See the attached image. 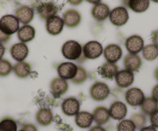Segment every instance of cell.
Returning <instances> with one entry per match:
<instances>
[{
	"label": "cell",
	"instance_id": "obj_6",
	"mask_svg": "<svg viewBox=\"0 0 158 131\" xmlns=\"http://www.w3.org/2000/svg\"><path fill=\"white\" fill-rule=\"evenodd\" d=\"M103 57L106 62L114 63L118 62L123 55V50L120 45L117 44H110L103 49Z\"/></svg>",
	"mask_w": 158,
	"mask_h": 131
},
{
	"label": "cell",
	"instance_id": "obj_10",
	"mask_svg": "<svg viewBox=\"0 0 158 131\" xmlns=\"http://www.w3.org/2000/svg\"><path fill=\"white\" fill-rule=\"evenodd\" d=\"M58 7L56 5L52 2H45L37 6V13L39 16L43 20H47L48 18L55 16L58 13Z\"/></svg>",
	"mask_w": 158,
	"mask_h": 131
},
{
	"label": "cell",
	"instance_id": "obj_32",
	"mask_svg": "<svg viewBox=\"0 0 158 131\" xmlns=\"http://www.w3.org/2000/svg\"><path fill=\"white\" fill-rule=\"evenodd\" d=\"M13 71L12 63L7 59H0V77H7Z\"/></svg>",
	"mask_w": 158,
	"mask_h": 131
},
{
	"label": "cell",
	"instance_id": "obj_36",
	"mask_svg": "<svg viewBox=\"0 0 158 131\" xmlns=\"http://www.w3.org/2000/svg\"><path fill=\"white\" fill-rule=\"evenodd\" d=\"M21 130L24 131H38V128L33 124H25L22 126Z\"/></svg>",
	"mask_w": 158,
	"mask_h": 131
},
{
	"label": "cell",
	"instance_id": "obj_25",
	"mask_svg": "<svg viewBox=\"0 0 158 131\" xmlns=\"http://www.w3.org/2000/svg\"><path fill=\"white\" fill-rule=\"evenodd\" d=\"M94 118L92 114L88 111H80L75 116V123L77 127L81 129H86L91 127Z\"/></svg>",
	"mask_w": 158,
	"mask_h": 131
},
{
	"label": "cell",
	"instance_id": "obj_3",
	"mask_svg": "<svg viewBox=\"0 0 158 131\" xmlns=\"http://www.w3.org/2000/svg\"><path fill=\"white\" fill-rule=\"evenodd\" d=\"M19 29V21L13 15H5L0 18V30L9 35H13Z\"/></svg>",
	"mask_w": 158,
	"mask_h": 131
},
{
	"label": "cell",
	"instance_id": "obj_39",
	"mask_svg": "<svg viewBox=\"0 0 158 131\" xmlns=\"http://www.w3.org/2000/svg\"><path fill=\"white\" fill-rule=\"evenodd\" d=\"M151 94H152V98H154L157 102H158V84H156V85L153 87Z\"/></svg>",
	"mask_w": 158,
	"mask_h": 131
},
{
	"label": "cell",
	"instance_id": "obj_24",
	"mask_svg": "<svg viewBox=\"0 0 158 131\" xmlns=\"http://www.w3.org/2000/svg\"><path fill=\"white\" fill-rule=\"evenodd\" d=\"M17 37L21 42H29L35 38V29H34L33 26L24 25L19 29L17 32Z\"/></svg>",
	"mask_w": 158,
	"mask_h": 131
},
{
	"label": "cell",
	"instance_id": "obj_34",
	"mask_svg": "<svg viewBox=\"0 0 158 131\" xmlns=\"http://www.w3.org/2000/svg\"><path fill=\"white\" fill-rule=\"evenodd\" d=\"M131 120L135 125L136 128L141 129L145 127L147 124V118L142 114H134L131 116Z\"/></svg>",
	"mask_w": 158,
	"mask_h": 131
},
{
	"label": "cell",
	"instance_id": "obj_31",
	"mask_svg": "<svg viewBox=\"0 0 158 131\" xmlns=\"http://www.w3.org/2000/svg\"><path fill=\"white\" fill-rule=\"evenodd\" d=\"M88 74L86 69L81 66H77V72L76 74L75 77L71 80L73 84H82L87 80Z\"/></svg>",
	"mask_w": 158,
	"mask_h": 131
},
{
	"label": "cell",
	"instance_id": "obj_5",
	"mask_svg": "<svg viewBox=\"0 0 158 131\" xmlns=\"http://www.w3.org/2000/svg\"><path fill=\"white\" fill-rule=\"evenodd\" d=\"M103 52V46L97 41H88L83 47V55L86 59H97L101 56Z\"/></svg>",
	"mask_w": 158,
	"mask_h": 131
},
{
	"label": "cell",
	"instance_id": "obj_35",
	"mask_svg": "<svg viewBox=\"0 0 158 131\" xmlns=\"http://www.w3.org/2000/svg\"><path fill=\"white\" fill-rule=\"evenodd\" d=\"M150 121H151L152 127H154L156 129H158V110L154 112L150 116Z\"/></svg>",
	"mask_w": 158,
	"mask_h": 131
},
{
	"label": "cell",
	"instance_id": "obj_30",
	"mask_svg": "<svg viewBox=\"0 0 158 131\" xmlns=\"http://www.w3.org/2000/svg\"><path fill=\"white\" fill-rule=\"evenodd\" d=\"M17 123L13 118L6 117L0 121V131H17Z\"/></svg>",
	"mask_w": 158,
	"mask_h": 131
},
{
	"label": "cell",
	"instance_id": "obj_2",
	"mask_svg": "<svg viewBox=\"0 0 158 131\" xmlns=\"http://www.w3.org/2000/svg\"><path fill=\"white\" fill-rule=\"evenodd\" d=\"M110 94V89L106 83L97 81L89 88V95L96 101H103Z\"/></svg>",
	"mask_w": 158,
	"mask_h": 131
},
{
	"label": "cell",
	"instance_id": "obj_22",
	"mask_svg": "<svg viewBox=\"0 0 158 131\" xmlns=\"http://www.w3.org/2000/svg\"><path fill=\"white\" fill-rule=\"evenodd\" d=\"M97 71L103 78L112 80L115 78L116 75L119 71V67L114 63L105 62L99 67Z\"/></svg>",
	"mask_w": 158,
	"mask_h": 131
},
{
	"label": "cell",
	"instance_id": "obj_47",
	"mask_svg": "<svg viewBox=\"0 0 158 131\" xmlns=\"http://www.w3.org/2000/svg\"><path fill=\"white\" fill-rule=\"evenodd\" d=\"M19 131H24V130H19Z\"/></svg>",
	"mask_w": 158,
	"mask_h": 131
},
{
	"label": "cell",
	"instance_id": "obj_27",
	"mask_svg": "<svg viewBox=\"0 0 158 131\" xmlns=\"http://www.w3.org/2000/svg\"><path fill=\"white\" fill-rule=\"evenodd\" d=\"M126 5L134 12L142 13L149 9L150 0H127Z\"/></svg>",
	"mask_w": 158,
	"mask_h": 131
},
{
	"label": "cell",
	"instance_id": "obj_44",
	"mask_svg": "<svg viewBox=\"0 0 158 131\" xmlns=\"http://www.w3.org/2000/svg\"><path fill=\"white\" fill-rule=\"evenodd\" d=\"M86 1L87 2L90 3V4L96 5V4H98V3H100L102 0H86Z\"/></svg>",
	"mask_w": 158,
	"mask_h": 131
},
{
	"label": "cell",
	"instance_id": "obj_26",
	"mask_svg": "<svg viewBox=\"0 0 158 131\" xmlns=\"http://www.w3.org/2000/svg\"><path fill=\"white\" fill-rule=\"evenodd\" d=\"M13 71L15 75L21 79L27 78L32 71V66L26 61H18L13 66Z\"/></svg>",
	"mask_w": 158,
	"mask_h": 131
},
{
	"label": "cell",
	"instance_id": "obj_13",
	"mask_svg": "<svg viewBox=\"0 0 158 131\" xmlns=\"http://www.w3.org/2000/svg\"><path fill=\"white\" fill-rule=\"evenodd\" d=\"M115 81L117 85L120 88H127L132 85L134 82V75L130 71H119L115 76Z\"/></svg>",
	"mask_w": 158,
	"mask_h": 131
},
{
	"label": "cell",
	"instance_id": "obj_43",
	"mask_svg": "<svg viewBox=\"0 0 158 131\" xmlns=\"http://www.w3.org/2000/svg\"><path fill=\"white\" fill-rule=\"evenodd\" d=\"M5 52H6V48L3 46V44L0 43V59L2 58L3 55H5Z\"/></svg>",
	"mask_w": 158,
	"mask_h": 131
},
{
	"label": "cell",
	"instance_id": "obj_45",
	"mask_svg": "<svg viewBox=\"0 0 158 131\" xmlns=\"http://www.w3.org/2000/svg\"><path fill=\"white\" fill-rule=\"evenodd\" d=\"M154 78H155V79L158 81V67L156 69L155 71H154Z\"/></svg>",
	"mask_w": 158,
	"mask_h": 131
},
{
	"label": "cell",
	"instance_id": "obj_40",
	"mask_svg": "<svg viewBox=\"0 0 158 131\" xmlns=\"http://www.w3.org/2000/svg\"><path fill=\"white\" fill-rule=\"evenodd\" d=\"M89 131H106V129L103 128V127L100 125H97V126H94V127H91L89 129Z\"/></svg>",
	"mask_w": 158,
	"mask_h": 131
},
{
	"label": "cell",
	"instance_id": "obj_14",
	"mask_svg": "<svg viewBox=\"0 0 158 131\" xmlns=\"http://www.w3.org/2000/svg\"><path fill=\"white\" fill-rule=\"evenodd\" d=\"M81 20V15L76 9H68L63 15V21L64 22V25L70 29H73L80 25Z\"/></svg>",
	"mask_w": 158,
	"mask_h": 131
},
{
	"label": "cell",
	"instance_id": "obj_17",
	"mask_svg": "<svg viewBox=\"0 0 158 131\" xmlns=\"http://www.w3.org/2000/svg\"><path fill=\"white\" fill-rule=\"evenodd\" d=\"M29 53V50L26 43L19 42L15 43L11 47L10 55L12 58L16 61H25L28 57Z\"/></svg>",
	"mask_w": 158,
	"mask_h": 131
},
{
	"label": "cell",
	"instance_id": "obj_9",
	"mask_svg": "<svg viewBox=\"0 0 158 131\" xmlns=\"http://www.w3.org/2000/svg\"><path fill=\"white\" fill-rule=\"evenodd\" d=\"M125 47L129 54L137 55L142 52L144 47V41L140 35H134L128 37L125 42Z\"/></svg>",
	"mask_w": 158,
	"mask_h": 131
},
{
	"label": "cell",
	"instance_id": "obj_11",
	"mask_svg": "<svg viewBox=\"0 0 158 131\" xmlns=\"http://www.w3.org/2000/svg\"><path fill=\"white\" fill-rule=\"evenodd\" d=\"M77 72V65L73 62H63L57 67L59 78L66 80H72Z\"/></svg>",
	"mask_w": 158,
	"mask_h": 131
},
{
	"label": "cell",
	"instance_id": "obj_8",
	"mask_svg": "<svg viewBox=\"0 0 158 131\" xmlns=\"http://www.w3.org/2000/svg\"><path fill=\"white\" fill-rule=\"evenodd\" d=\"M62 111L68 117L76 116L80 112V103L78 99L73 97L66 98L61 105Z\"/></svg>",
	"mask_w": 158,
	"mask_h": 131
},
{
	"label": "cell",
	"instance_id": "obj_16",
	"mask_svg": "<svg viewBox=\"0 0 158 131\" xmlns=\"http://www.w3.org/2000/svg\"><path fill=\"white\" fill-rule=\"evenodd\" d=\"M110 118L116 121H122L127 114V107L122 101L112 103L109 109Z\"/></svg>",
	"mask_w": 158,
	"mask_h": 131
},
{
	"label": "cell",
	"instance_id": "obj_19",
	"mask_svg": "<svg viewBox=\"0 0 158 131\" xmlns=\"http://www.w3.org/2000/svg\"><path fill=\"white\" fill-rule=\"evenodd\" d=\"M110 12V9L108 5L100 2L98 4L94 5L91 10V15L96 21H103L109 17Z\"/></svg>",
	"mask_w": 158,
	"mask_h": 131
},
{
	"label": "cell",
	"instance_id": "obj_29",
	"mask_svg": "<svg viewBox=\"0 0 158 131\" xmlns=\"http://www.w3.org/2000/svg\"><path fill=\"white\" fill-rule=\"evenodd\" d=\"M143 57L148 61H153L158 57V48L154 44H148L142 50Z\"/></svg>",
	"mask_w": 158,
	"mask_h": 131
},
{
	"label": "cell",
	"instance_id": "obj_33",
	"mask_svg": "<svg viewBox=\"0 0 158 131\" xmlns=\"http://www.w3.org/2000/svg\"><path fill=\"white\" fill-rule=\"evenodd\" d=\"M136 127L131 119H123L117 124V131H136Z\"/></svg>",
	"mask_w": 158,
	"mask_h": 131
},
{
	"label": "cell",
	"instance_id": "obj_21",
	"mask_svg": "<svg viewBox=\"0 0 158 131\" xmlns=\"http://www.w3.org/2000/svg\"><path fill=\"white\" fill-rule=\"evenodd\" d=\"M54 119L53 113L49 108H41L35 114V121L42 127H48Z\"/></svg>",
	"mask_w": 158,
	"mask_h": 131
},
{
	"label": "cell",
	"instance_id": "obj_4",
	"mask_svg": "<svg viewBox=\"0 0 158 131\" xmlns=\"http://www.w3.org/2000/svg\"><path fill=\"white\" fill-rule=\"evenodd\" d=\"M110 21L114 25L121 27L127 23L129 20V13L126 8L118 6L110 11L109 15Z\"/></svg>",
	"mask_w": 158,
	"mask_h": 131
},
{
	"label": "cell",
	"instance_id": "obj_7",
	"mask_svg": "<svg viewBox=\"0 0 158 131\" xmlns=\"http://www.w3.org/2000/svg\"><path fill=\"white\" fill-rule=\"evenodd\" d=\"M145 99L144 93L138 87H131L128 89L125 94L127 103L131 107L140 106Z\"/></svg>",
	"mask_w": 158,
	"mask_h": 131
},
{
	"label": "cell",
	"instance_id": "obj_15",
	"mask_svg": "<svg viewBox=\"0 0 158 131\" xmlns=\"http://www.w3.org/2000/svg\"><path fill=\"white\" fill-rule=\"evenodd\" d=\"M51 93L56 98H60L67 92L69 89V84L67 81L60 78H56L50 82Z\"/></svg>",
	"mask_w": 158,
	"mask_h": 131
},
{
	"label": "cell",
	"instance_id": "obj_18",
	"mask_svg": "<svg viewBox=\"0 0 158 131\" xmlns=\"http://www.w3.org/2000/svg\"><path fill=\"white\" fill-rule=\"evenodd\" d=\"M143 62L142 59L138 55L127 54L123 59V66L126 70L133 72H137L141 67Z\"/></svg>",
	"mask_w": 158,
	"mask_h": 131
},
{
	"label": "cell",
	"instance_id": "obj_38",
	"mask_svg": "<svg viewBox=\"0 0 158 131\" xmlns=\"http://www.w3.org/2000/svg\"><path fill=\"white\" fill-rule=\"evenodd\" d=\"M151 40H152L153 44L156 45L158 48V30L154 31L151 35Z\"/></svg>",
	"mask_w": 158,
	"mask_h": 131
},
{
	"label": "cell",
	"instance_id": "obj_12",
	"mask_svg": "<svg viewBox=\"0 0 158 131\" xmlns=\"http://www.w3.org/2000/svg\"><path fill=\"white\" fill-rule=\"evenodd\" d=\"M64 27V22L63 18L58 15H55L48 18L46 22V29L48 33L51 35H60Z\"/></svg>",
	"mask_w": 158,
	"mask_h": 131
},
{
	"label": "cell",
	"instance_id": "obj_28",
	"mask_svg": "<svg viewBox=\"0 0 158 131\" xmlns=\"http://www.w3.org/2000/svg\"><path fill=\"white\" fill-rule=\"evenodd\" d=\"M140 110L145 115L151 116L154 112L158 110V102H157L152 97L145 98L144 101L140 105Z\"/></svg>",
	"mask_w": 158,
	"mask_h": 131
},
{
	"label": "cell",
	"instance_id": "obj_20",
	"mask_svg": "<svg viewBox=\"0 0 158 131\" xmlns=\"http://www.w3.org/2000/svg\"><path fill=\"white\" fill-rule=\"evenodd\" d=\"M15 17L19 22L23 25H28L34 18V10L27 6H20L15 11Z\"/></svg>",
	"mask_w": 158,
	"mask_h": 131
},
{
	"label": "cell",
	"instance_id": "obj_41",
	"mask_svg": "<svg viewBox=\"0 0 158 131\" xmlns=\"http://www.w3.org/2000/svg\"><path fill=\"white\" fill-rule=\"evenodd\" d=\"M83 0H67V2L69 3V4L74 6H79V5H80L82 2H83Z\"/></svg>",
	"mask_w": 158,
	"mask_h": 131
},
{
	"label": "cell",
	"instance_id": "obj_46",
	"mask_svg": "<svg viewBox=\"0 0 158 131\" xmlns=\"http://www.w3.org/2000/svg\"><path fill=\"white\" fill-rule=\"evenodd\" d=\"M152 2H154L155 3H158V0H151Z\"/></svg>",
	"mask_w": 158,
	"mask_h": 131
},
{
	"label": "cell",
	"instance_id": "obj_42",
	"mask_svg": "<svg viewBox=\"0 0 158 131\" xmlns=\"http://www.w3.org/2000/svg\"><path fill=\"white\" fill-rule=\"evenodd\" d=\"M140 131H157V129L154 128L152 126H148V127H143V128L140 129Z\"/></svg>",
	"mask_w": 158,
	"mask_h": 131
},
{
	"label": "cell",
	"instance_id": "obj_37",
	"mask_svg": "<svg viewBox=\"0 0 158 131\" xmlns=\"http://www.w3.org/2000/svg\"><path fill=\"white\" fill-rule=\"evenodd\" d=\"M11 36L12 35H6V34H5L4 32H2L0 30V43L2 44V43L8 42L11 39Z\"/></svg>",
	"mask_w": 158,
	"mask_h": 131
},
{
	"label": "cell",
	"instance_id": "obj_1",
	"mask_svg": "<svg viewBox=\"0 0 158 131\" xmlns=\"http://www.w3.org/2000/svg\"><path fill=\"white\" fill-rule=\"evenodd\" d=\"M61 52L63 57L69 61L83 62L86 60L83 55L82 45L78 41H74V40L66 41L62 46Z\"/></svg>",
	"mask_w": 158,
	"mask_h": 131
},
{
	"label": "cell",
	"instance_id": "obj_23",
	"mask_svg": "<svg viewBox=\"0 0 158 131\" xmlns=\"http://www.w3.org/2000/svg\"><path fill=\"white\" fill-rule=\"evenodd\" d=\"M94 121L97 123V125H104L107 124L110 120V115L109 109L106 108L103 106H100L97 108L94 109V112L92 114Z\"/></svg>",
	"mask_w": 158,
	"mask_h": 131
}]
</instances>
